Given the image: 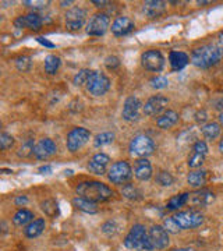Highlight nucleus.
I'll return each instance as SVG.
<instances>
[{"instance_id": "nucleus-30", "label": "nucleus", "mask_w": 223, "mask_h": 251, "mask_svg": "<svg viewBox=\"0 0 223 251\" xmlns=\"http://www.w3.org/2000/svg\"><path fill=\"white\" fill-rule=\"evenodd\" d=\"M201 131H202V135L208 138V140H215L218 138V135L221 134V126L218 123H206L201 127Z\"/></svg>"}, {"instance_id": "nucleus-41", "label": "nucleus", "mask_w": 223, "mask_h": 251, "mask_svg": "<svg viewBox=\"0 0 223 251\" xmlns=\"http://www.w3.org/2000/svg\"><path fill=\"white\" fill-rule=\"evenodd\" d=\"M31 57H28V56H21V57H18L17 60H16V66H17V69L20 72H28L29 69H31Z\"/></svg>"}, {"instance_id": "nucleus-21", "label": "nucleus", "mask_w": 223, "mask_h": 251, "mask_svg": "<svg viewBox=\"0 0 223 251\" xmlns=\"http://www.w3.org/2000/svg\"><path fill=\"white\" fill-rule=\"evenodd\" d=\"M166 9V3L159 1V0H151V1H145L143 6L144 14L149 18H156L161 16L162 13Z\"/></svg>"}, {"instance_id": "nucleus-4", "label": "nucleus", "mask_w": 223, "mask_h": 251, "mask_svg": "<svg viewBox=\"0 0 223 251\" xmlns=\"http://www.w3.org/2000/svg\"><path fill=\"white\" fill-rule=\"evenodd\" d=\"M155 151V143L145 134L135 135L130 143V153L137 158H147Z\"/></svg>"}, {"instance_id": "nucleus-26", "label": "nucleus", "mask_w": 223, "mask_h": 251, "mask_svg": "<svg viewBox=\"0 0 223 251\" xmlns=\"http://www.w3.org/2000/svg\"><path fill=\"white\" fill-rule=\"evenodd\" d=\"M34 221V214L28 209H18L13 216V224L16 226H25Z\"/></svg>"}, {"instance_id": "nucleus-40", "label": "nucleus", "mask_w": 223, "mask_h": 251, "mask_svg": "<svg viewBox=\"0 0 223 251\" xmlns=\"http://www.w3.org/2000/svg\"><path fill=\"white\" fill-rule=\"evenodd\" d=\"M149 84H151L152 88H155V90H163V88H166L168 85H169V81L166 77H153L151 81H149Z\"/></svg>"}, {"instance_id": "nucleus-7", "label": "nucleus", "mask_w": 223, "mask_h": 251, "mask_svg": "<svg viewBox=\"0 0 223 251\" xmlns=\"http://www.w3.org/2000/svg\"><path fill=\"white\" fill-rule=\"evenodd\" d=\"M91 133L84 127H75L67 135V150L70 152H77L88 143Z\"/></svg>"}, {"instance_id": "nucleus-44", "label": "nucleus", "mask_w": 223, "mask_h": 251, "mask_svg": "<svg viewBox=\"0 0 223 251\" xmlns=\"http://www.w3.org/2000/svg\"><path fill=\"white\" fill-rule=\"evenodd\" d=\"M24 4L34 10H45L48 7L49 1H24Z\"/></svg>"}, {"instance_id": "nucleus-37", "label": "nucleus", "mask_w": 223, "mask_h": 251, "mask_svg": "<svg viewBox=\"0 0 223 251\" xmlns=\"http://www.w3.org/2000/svg\"><path fill=\"white\" fill-rule=\"evenodd\" d=\"M122 194L124 197L130 198V200H138L141 197V191L137 187H134L133 184H125L123 190H122Z\"/></svg>"}, {"instance_id": "nucleus-45", "label": "nucleus", "mask_w": 223, "mask_h": 251, "mask_svg": "<svg viewBox=\"0 0 223 251\" xmlns=\"http://www.w3.org/2000/svg\"><path fill=\"white\" fill-rule=\"evenodd\" d=\"M41 45L46 46V48H56V45H54L53 42H50V41H48L46 38H42V36H39L38 39H36Z\"/></svg>"}, {"instance_id": "nucleus-11", "label": "nucleus", "mask_w": 223, "mask_h": 251, "mask_svg": "<svg viewBox=\"0 0 223 251\" xmlns=\"http://www.w3.org/2000/svg\"><path fill=\"white\" fill-rule=\"evenodd\" d=\"M169 103V99L163 95H153L144 105V113L147 116H161Z\"/></svg>"}, {"instance_id": "nucleus-39", "label": "nucleus", "mask_w": 223, "mask_h": 251, "mask_svg": "<svg viewBox=\"0 0 223 251\" xmlns=\"http://www.w3.org/2000/svg\"><path fill=\"white\" fill-rule=\"evenodd\" d=\"M14 145V138L13 135L7 134V133H1L0 134V150L1 151H7Z\"/></svg>"}, {"instance_id": "nucleus-33", "label": "nucleus", "mask_w": 223, "mask_h": 251, "mask_svg": "<svg viewBox=\"0 0 223 251\" xmlns=\"http://www.w3.org/2000/svg\"><path fill=\"white\" fill-rule=\"evenodd\" d=\"M94 74L92 70H88V69H82L80 72L77 73L75 75H74V85H77V87H81V85H87V82L91 78V75Z\"/></svg>"}, {"instance_id": "nucleus-1", "label": "nucleus", "mask_w": 223, "mask_h": 251, "mask_svg": "<svg viewBox=\"0 0 223 251\" xmlns=\"http://www.w3.org/2000/svg\"><path fill=\"white\" fill-rule=\"evenodd\" d=\"M78 197L85 198L92 202H103L113 197V190L106 186L105 183L95 181V180H89V181H82L75 188Z\"/></svg>"}, {"instance_id": "nucleus-55", "label": "nucleus", "mask_w": 223, "mask_h": 251, "mask_svg": "<svg viewBox=\"0 0 223 251\" xmlns=\"http://www.w3.org/2000/svg\"><path fill=\"white\" fill-rule=\"evenodd\" d=\"M219 122H221V123H222V125H223V112H222V113H221V116H219Z\"/></svg>"}, {"instance_id": "nucleus-31", "label": "nucleus", "mask_w": 223, "mask_h": 251, "mask_svg": "<svg viewBox=\"0 0 223 251\" xmlns=\"http://www.w3.org/2000/svg\"><path fill=\"white\" fill-rule=\"evenodd\" d=\"M41 208L49 218H54L56 215H59V204H57V201H54L53 198L45 200L41 204Z\"/></svg>"}, {"instance_id": "nucleus-17", "label": "nucleus", "mask_w": 223, "mask_h": 251, "mask_svg": "<svg viewBox=\"0 0 223 251\" xmlns=\"http://www.w3.org/2000/svg\"><path fill=\"white\" fill-rule=\"evenodd\" d=\"M109 162H110V158L106 153H97L94 155L88 162V171L94 175H98V176H102L106 173L107 166H109Z\"/></svg>"}, {"instance_id": "nucleus-36", "label": "nucleus", "mask_w": 223, "mask_h": 251, "mask_svg": "<svg viewBox=\"0 0 223 251\" xmlns=\"http://www.w3.org/2000/svg\"><path fill=\"white\" fill-rule=\"evenodd\" d=\"M156 181H158V184H161L163 187H169V186L173 184L174 179H173V176L170 175L169 172L162 171L156 175Z\"/></svg>"}, {"instance_id": "nucleus-46", "label": "nucleus", "mask_w": 223, "mask_h": 251, "mask_svg": "<svg viewBox=\"0 0 223 251\" xmlns=\"http://www.w3.org/2000/svg\"><path fill=\"white\" fill-rule=\"evenodd\" d=\"M28 202V198L25 196H18L16 200H14V204L17 206H21V205H25Z\"/></svg>"}, {"instance_id": "nucleus-52", "label": "nucleus", "mask_w": 223, "mask_h": 251, "mask_svg": "<svg viewBox=\"0 0 223 251\" xmlns=\"http://www.w3.org/2000/svg\"><path fill=\"white\" fill-rule=\"evenodd\" d=\"M73 1H62L60 4H62V7H67V6H70Z\"/></svg>"}, {"instance_id": "nucleus-16", "label": "nucleus", "mask_w": 223, "mask_h": 251, "mask_svg": "<svg viewBox=\"0 0 223 251\" xmlns=\"http://www.w3.org/2000/svg\"><path fill=\"white\" fill-rule=\"evenodd\" d=\"M14 25L18 29H21V28H29L32 31H38V29H41L42 25H44V20H42V17L39 14H36V13H29L27 16L18 17L14 21Z\"/></svg>"}, {"instance_id": "nucleus-51", "label": "nucleus", "mask_w": 223, "mask_h": 251, "mask_svg": "<svg viewBox=\"0 0 223 251\" xmlns=\"http://www.w3.org/2000/svg\"><path fill=\"white\" fill-rule=\"evenodd\" d=\"M215 108L219 109V110H223V99H219L215 102Z\"/></svg>"}, {"instance_id": "nucleus-47", "label": "nucleus", "mask_w": 223, "mask_h": 251, "mask_svg": "<svg viewBox=\"0 0 223 251\" xmlns=\"http://www.w3.org/2000/svg\"><path fill=\"white\" fill-rule=\"evenodd\" d=\"M206 116H208V115H206L205 110L198 112V113H197V122H205Z\"/></svg>"}, {"instance_id": "nucleus-28", "label": "nucleus", "mask_w": 223, "mask_h": 251, "mask_svg": "<svg viewBox=\"0 0 223 251\" xmlns=\"http://www.w3.org/2000/svg\"><path fill=\"white\" fill-rule=\"evenodd\" d=\"M60 64H62V60H60L59 56L49 54L45 59V72L48 73V74H56V72L60 67Z\"/></svg>"}, {"instance_id": "nucleus-9", "label": "nucleus", "mask_w": 223, "mask_h": 251, "mask_svg": "<svg viewBox=\"0 0 223 251\" xmlns=\"http://www.w3.org/2000/svg\"><path fill=\"white\" fill-rule=\"evenodd\" d=\"M141 63L144 69L152 73H159L165 67V56L162 54L161 50L151 49L144 52L141 56Z\"/></svg>"}, {"instance_id": "nucleus-50", "label": "nucleus", "mask_w": 223, "mask_h": 251, "mask_svg": "<svg viewBox=\"0 0 223 251\" xmlns=\"http://www.w3.org/2000/svg\"><path fill=\"white\" fill-rule=\"evenodd\" d=\"M218 48H219V50H221V53L223 56V31L221 32V35H219V42H218Z\"/></svg>"}, {"instance_id": "nucleus-42", "label": "nucleus", "mask_w": 223, "mask_h": 251, "mask_svg": "<svg viewBox=\"0 0 223 251\" xmlns=\"http://www.w3.org/2000/svg\"><path fill=\"white\" fill-rule=\"evenodd\" d=\"M193 151L198 153H202V155H206L208 153V145H206L205 141H196L194 145H193Z\"/></svg>"}, {"instance_id": "nucleus-15", "label": "nucleus", "mask_w": 223, "mask_h": 251, "mask_svg": "<svg viewBox=\"0 0 223 251\" xmlns=\"http://www.w3.org/2000/svg\"><path fill=\"white\" fill-rule=\"evenodd\" d=\"M56 151H57V147H56L53 140H50V138H42V140H39L36 143L35 150H34V155H35L36 159L45 161V159L53 156Z\"/></svg>"}, {"instance_id": "nucleus-3", "label": "nucleus", "mask_w": 223, "mask_h": 251, "mask_svg": "<svg viewBox=\"0 0 223 251\" xmlns=\"http://www.w3.org/2000/svg\"><path fill=\"white\" fill-rule=\"evenodd\" d=\"M124 246L130 250L135 251H152L153 246H152L151 239L147 227L141 224L134 225L130 229V232L127 233L124 239Z\"/></svg>"}, {"instance_id": "nucleus-49", "label": "nucleus", "mask_w": 223, "mask_h": 251, "mask_svg": "<svg viewBox=\"0 0 223 251\" xmlns=\"http://www.w3.org/2000/svg\"><path fill=\"white\" fill-rule=\"evenodd\" d=\"M92 4H95L97 7H105L106 4H109V1H105V0H102V1H99V0H94V1H92Z\"/></svg>"}, {"instance_id": "nucleus-54", "label": "nucleus", "mask_w": 223, "mask_h": 251, "mask_svg": "<svg viewBox=\"0 0 223 251\" xmlns=\"http://www.w3.org/2000/svg\"><path fill=\"white\" fill-rule=\"evenodd\" d=\"M173 251H196V250H193V249H176V250H173Z\"/></svg>"}, {"instance_id": "nucleus-43", "label": "nucleus", "mask_w": 223, "mask_h": 251, "mask_svg": "<svg viewBox=\"0 0 223 251\" xmlns=\"http://www.w3.org/2000/svg\"><path fill=\"white\" fill-rule=\"evenodd\" d=\"M105 66H106L109 70H115L120 66V60L117 59L116 56H109L105 59Z\"/></svg>"}, {"instance_id": "nucleus-32", "label": "nucleus", "mask_w": 223, "mask_h": 251, "mask_svg": "<svg viewBox=\"0 0 223 251\" xmlns=\"http://www.w3.org/2000/svg\"><path fill=\"white\" fill-rule=\"evenodd\" d=\"M115 141V133L112 131H105V133H100L95 137L94 140V145L97 148H100V147H105V145H109Z\"/></svg>"}, {"instance_id": "nucleus-35", "label": "nucleus", "mask_w": 223, "mask_h": 251, "mask_svg": "<svg viewBox=\"0 0 223 251\" xmlns=\"http://www.w3.org/2000/svg\"><path fill=\"white\" fill-rule=\"evenodd\" d=\"M204 162H205V155L193 151V153L188 158V166L193 168V169H198V168H201L204 165Z\"/></svg>"}, {"instance_id": "nucleus-29", "label": "nucleus", "mask_w": 223, "mask_h": 251, "mask_svg": "<svg viewBox=\"0 0 223 251\" xmlns=\"http://www.w3.org/2000/svg\"><path fill=\"white\" fill-rule=\"evenodd\" d=\"M188 200H190V194H188V193H183V194L174 196V197L170 198L166 208H168V209H172V211L178 209V208H181V206L186 205V204L188 202Z\"/></svg>"}, {"instance_id": "nucleus-5", "label": "nucleus", "mask_w": 223, "mask_h": 251, "mask_svg": "<svg viewBox=\"0 0 223 251\" xmlns=\"http://www.w3.org/2000/svg\"><path fill=\"white\" fill-rule=\"evenodd\" d=\"M173 219L177 222V225L181 227V230H188L194 229L204 224V215L197 211V209H188V211H181L173 215Z\"/></svg>"}, {"instance_id": "nucleus-48", "label": "nucleus", "mask_w": 223, "mask_h": 251, "mask_svg": "<svg viewBox=\"0 0 223 251\" xmlns=\"http://www.w3.org/2000/svg\"><path fill=\"white\" fill-rule=\"evenodd\" d=\"M39 173H42V175H49V173H52V166H49V165L41 166V168H39Z\"/></svg>"}, {"instance_id": "nucleus-10", "label": "nucleus", "mask_w": 223, "mask_h": 251, "mask_svg": "<svg viewBox=\"0 0 223 251\" xmlns=\"http://www.w3.org/2000/svg\"><path fill=\"white\" fill-rule=\"evenodd\" d=\"M110 20L105 13H97L87 24V34L91 36H102L109 28Z\"/></svg>"}, {"instance_id": "nucleus-6", "label": "nucleus", "mask_w": 223, "mask_h": 251, "mask_svg": "<svg viewBox=\"0 0 223 251\" xmlns=\"http://www.w3.org/2000/svg\"><path fill=\"white\" fill-rule=\"evenodd\" d=\"M107 177L113 184H124L133 177V169L128 162L119 161L112 165L107 172Z\"/></svg>"}, {"instance_id": "nucleus-24", "label": "nucleus", "mask_w": 223, "mask_h": 251, "mask_svg": "<svg viewBox=\"0 0 223 251\" xmlns=\"http://www.w3.org/2000/svg\"><path fill=\"white\" fill-rule=\"evenodd\" d=\"M178 113L174 112V110H166L165 113H162L161 116L158 117L156 120V125L162 130H168V128H172L173 126L176 125L178 122Z\"/></svg>"}, {"instance_id": "nucleus-34", "label": "nucleus", "mask_w": 223, "mask_h": 251, "mask_svg": "<svg viewBox=\"0 0 223 251\" xmlns=\"http://www.w3.org/2000/svg\"><path fill=\"white\" fill-rule=\"evenodd\" d=\"M34 150H35L34 140H28V141H25V143L20 147L17 155L20 158H28V156H31L34 153Z\"/></svg>"}, {"instance_id": "nucleus-19", "label": "nucleus", "mask_w": 223, "mask_h": 251, "mask_svg": "<svg viewBox=\"0 0 223 251\" xmlns=\"http://www.w3.org/2000/svg\"><path fill=\"white\" fill-rule=\"evenodd\" d=\"M134 176L141 181L149 180L152 177L151 162L147 158H140L134 163Z\"/></svg>"}, {"instance_id": "nucleus-2", "label": "nucleus", "mask_w": 223, "mask_h": 251, "mask_svg": "<svg viewBox=\"0 0 223 251\" xmlns=\"http://www.w3.org/2000/svg\"><path fill=\"white\" fill-rule=\"evenodd\" d=\"M222 59V53L216 45H202L193 50L191 62L198 69H211Z\"/></svg>"}, {"instance_id": "nucleus-27", "label": "nucleus", "mask_w": 223, "mask_h": 251, "mask_svg": "<svg viewBox=\"0 0 223 251\" xmlns=\"http://www.w3.org/2000/svg\"><path fill=\"white\" fill-rule=\"evenodd\" d=\"M206 176H208V172L206 171H194L188 175L187 181L190 186L193 187H202L206 183Z\"/></svg>"}, {"instance_id": "nucleus-8", "label": "nucleus", "mask_w": 223, "mask_h": 251, "mask_svg": "<svg viewBox=\"0 0 223 251\" xmlns=\"http://www.w3.org/2000/svg\"><path fill=\"white\" fill-rule=\"evenodd\" d=\"M87 90L94 97H102V95H105L107 91L110 90V80L107 78L105 74H102V73L99 72H94V74L91 75V78L87 82Z\"/></svg>"}, {"instance_id": "nucleus-25", "label": "nucleus", "mask_w": 223, "mask_h": 251, "mask_svg": "<svg viewBox=\"0 0 223 251\" xmlns=\"http://www.w3.org/2000/svg\"><path fill=\"white\" fill-rule=\"evenodd\" d=\"M73 204L74 206L77 208V209H80L82 212H87V214H95L97 211H98V206L95 202H92V201H88V200H85V198L82 197H75L73 200Z\"/></svg>"}, {"instance_id": "nucleus-22", "label": "nucleus", "mask_w": 223, "mask_h": 251, "mask_svg": "<svg viewBox=\"0 0 223 251\" xmlns=\"http://www.w3.org/2000/svg\"><path fill=\"white\" fill-rule=\"evenodd\" d=\"M190 62V57L187 53L184 52H178V50H173L169 53V63L172 66L173 72H180L183 70Z\"/></svg>"}, {"instance_id": "nucleus-13", "label": "nucleus", "mask_w": 223, "mask_h": 251, "mask_svg": "<svg viewBox=\"0 0 223 251\" xmlns=\"http://www.w3.org/2000/svg\"><path fill=\"white\" fill-rule=\"evenodd\" d=\"M141 100L137 97H128L125 99L123 110H122V117L125 122H135L140 119V112H141Z\"/></svg>"}, {"instance_id": "nucleus-38", "label": "nucleus", "mask_w": 223, "mask_h": 251, "mask_svg": "<svg viewBox=\"0 0 223 251\" xmlns=\"http://www.w3.org/2000/svg\"><path fill=\"white\" fill-rule=\"evenodd\" d=\"M163 227H165L169 233H173V234L178 233V232L181 230V227H180V226L177 225V222L173 219V216L166 218V219L163 221Z\"/></svg>"}, {"instance_id": "nucleus-12", "label": "nucleus", "mask_w": 223, "mask_h": 251, "mask_svg": "<svg viewBox=\"0 0 223 251\" xmlns=\"http://www.w3.org/2000/svg\"><path fill=\"white\" fill-rule=\"evenodd\" d=\"M149 239H151L153 250H165L169 246V232L161 226V225H153L148 230Z\"/></svg>"}, {"instance_id": "nucleus-14", "label": "nucleus", "mask_w": 223, "mask_h": 251, "mask_svg": "<svg viewBox=\"0 0 223 251\" xmlns=\"http://www.w3.org/2000/svg\"><path fill=\"white\" fill-rule=\"evenodd\" d=\"M66 27L72 31H77L80 29L84 23H85V17H87V10L81 9V7H73L67 13H66Z\"/></svg>"}, {"instance_id": "nucleus-23", "label": "nucleus", "mask_w": 223, "mask_h": 251, "mask_svg": "<svg viewBox=\"0 0 223 251\" xmlns=\"http://www.w3.org/2000/svg\"><path fill=\"white\" fill-rule=\"evenodd\" d=\"M45 227H46V222H45L44 218H38V219L32 221L31 224L25 226L24 234L28 239H35V237L44 233Z\"/></svg>"}, {"instance_id": "nucleus-18", "label": "nucleus", "mask_w": 223, "mask_h": 251, "mask_svg": "<svg viewBox=\"0 0 223 251\" xmlns=\"http://www.w3.org/2000/svg\"><path fill=\"white\" fill-rule=\"evenodd\" d=\"M135 28L134 21L130 17H117L112 24V34L115 36H124L131 34Z\"/></svg>"}, {"instance_id": "nucleus-53", "label": "nucleus", "mask_w": 223, "mask_h": 251, "mask_svg": "<svg viewBox=\"0 0 223 251\" xmlns=\"http://www.w3.org/2000/svg\"><path fill=\"white\" fill-rule=\"evenodd\" d=\"M219 151H221V153H223V137L222 140H221V143H219Z\"/></svg>"}, {"instance_id": "nucleus-20", "label": "nucleus", "mask_w": 223, "mask_h": 251, "mask_svg": "<svg viewBox=\"0 0 223 251\" xmlns=\"http://www.w3.org/2000/svg\"><path fill=\"white\" fill-rule=\"evenodd\" d=\"M214 200L215 196L212 191H208V190H198L196 193L190 194L188 202H191L193 206H196V208H199V206L209 205Z\"/></svg>"}]
</instances>
